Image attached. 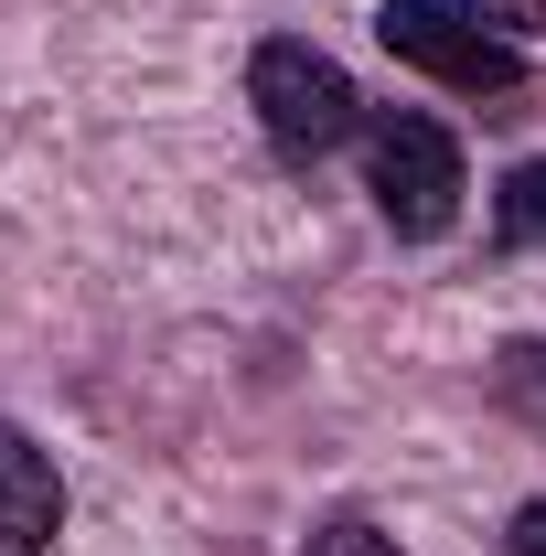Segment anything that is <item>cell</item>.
<instances>
[{
  "label": "cell",
  "instance_id": "5b68a950",
  "mask_svg": "<svg viewBox=\"0 0 546 556\" xmlns=\"http://www.w3.org/2000/svg\"><path fill=\"white\" fill-rule=\"evenodd\" d=\"M493 247H546V161H514L493 193Z\"/></svg>",
  "mask_w": 546,
  "mask_h": 556
},
{
  "label": "cell",
  "instance_id": "8992f818",
  "mask_svg": "<svg viewBox=\"0 0 546 556\" xmlns=\"http://www.w3.org/2000/svg\"><path fill=\"white\" fill-rule=\"evenodd\" d=\"M300 556H408L386 525H364V514H322L311 535H300Z\"/></svg>",
  "mask_w": 546,
  "mask_h": 556
},
{
  "label": "cell",
  "instance_id": "277c9868",
  "mask_svg": "<svg viewBox=\"0 0 546 556\" xmlns=\"http://www.w3.org/2000/svg\"><path fill=\"white\" fill-rule=\"evenodd\" d=\"M65 535V471L33 428L0 417V556H54Z\"/></svg>",
  "mask_w": 546,
  "mask_h": 556
},
{
  "label": "cell",
  "instance_id": "7a4b0ae2",
  "mask_svg": "<svg viewBox=\"0 0 546 556\" xmlns=\"http://www.w3.org/2000/svg\"><path fill=\"white\" fill-rule=\"evenodd\" d=\"M364 193L386 214V236H450L461 225V193H472V172H461V139L439 129V118H418V108H375L364 118Z\"/></svg>",
  "mask_w": 546,
  "mask_h": 556
},
{
  "label": "cell",
  "instance_id": "3957f363",
  "mask_svg": "<svg viewBox=\"0 0 546 556\" xmlns=\"http://www.w3.org/2000/svg\"><path fill=\"white\" fill-rule=\"evenodd\" d=\"M375 43L450 97H514L525 86V43H504L472 0H375Z\"/></svg>",
  "mask_w": 546,
  "mask_h": 556
},
{
  "label": "cell",
  "instance_id": "ba28073f",
  "mask_svg": "<svg viewBox=\"0 0 546 556\" xmlns=\"http://www.w3.org/2000/svg\"><path fill=\"white\" fill-rule=\"evenodd\" d=\"M472 11L504 33V43H536V33H546V0H472Z\"/></svg>",
  "mask_w": 546,
  "mask_h": 556
},
{
  "label": "cell",
  "instance_id": "6da1fadb",
  "mask_svg": "<svg viewBox=\"0 0 546 556\" xmlns=\"http://www.w3.org/2000/svg\"><path fill=\"white\" fill-rule=\"evenodd\" d=\"M247 108H258V129L289 172H322L343 139H364V97H353V75L311 43V33H269L258 54H247Z\"/></svg>",
  "mask_w": 546,
  "mask_h": 556
},
{
  "label": "cell",
  "instance_id": "52a82bcc",
  "mask_svg": "<svg viewBox=\"0 0 546 556\" xmlns=\"http://www.w3.org/2000/svg\"><path fill=\"white\" fill-rule=\"evenodd\" d=\"M504 386H514L525 407H546V332H525V343L504 353Z\"/></svg>",
  "mask_w": 546,
  "mask_h": 556
},
{
  "label": "cell",
  "instance_id": "9c48e42d",
  "mask_svg": "<svg viewBox=\"0 0 546 556\" xmlns=\"http://www.w3.org/2000/svg\"><path fill=\"white\" fill-rule=\"evenodd\" d=\"M504 546H514V556H546V492H536V503H514V525H504Z\"/></svg>",
  "mask_w": 546,
  "mask_h": 556
}]
</instances>
